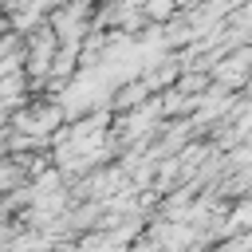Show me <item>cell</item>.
I'll list each match as a JSON object with an SVG mask.
<instances>
[{
  "label": "cell",
  "mask_w": 252,
  "mask_h": 252,
  "mask_svg": "<svg viewBox=\"0 0 252 252\" xmlns=\"http://www.w3.org/2000/svg\"><path fill=\"white\" fill-rule=\"evenodd\" d=\"M150 98H154V91H150L142 79H130V83H122V87L114 91V98H110V110H114V118H118V114H130V110L146 106Z\"/></svg>",
  "instance_id": "6da1fadb"
}]
</instances>
